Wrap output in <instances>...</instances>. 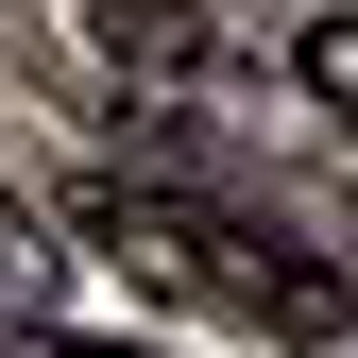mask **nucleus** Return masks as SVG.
<instances>
[{
	"mask_svg": "<svg viewBox=\"0 0 358 358\" xmlns=\"http://www.w3.org/2000/svg\"><path fill=\"white\" fill-rule=\"evenodd\" d=\"M307 85H324V103L358 120V17H307Z\"/></svg>",
	"mask_w": 358,
	"mask_h": 358,
	"instance_id": "nucleus-3",
	"label": "nucleus"
},
{
	"mask_svg": "<svg viewBox=\"0 0 358 358\" xmlns=\"http://www.w3.org/2000/svg\"><path fill=\"white\" fill-rule=\"evenodd\" d=\"M69 222H85V256H120L154 307H205V324H239V341H341L358 324V290L324 256H290L273 222H239V205H188V188L103 171V188H69Z\"/></svg>",
	"mask_w": 358,
	"mask_h": 358,
	"instance_id": "nucleus-1",
	"label": "nucleus"
},
{
	"mask_svg": "<svg viewBox=\"0 0 358 358\" xmlns=\"http://www.w3.org/2000/svg\"><path fill=\"white\" fill-rule=\"evenodd\" d=\"M85 34H103L120 69H205L222 52V0H85Z\"/></svg>",
	"mask_w": 358,
	"mask_h": 358,
	"instance_id": "nucleus-2",
	"label": "nucleus"
},
{
	"mask_svg": "<svg viewBox=\"0 0 358 358\" xmlns=\"http://www.w3.org/2000/svg\"><path fill=\"white\" fill-rule=\"evenodd\" d=\"M0 358H137V341H0Z\"/></svg>",
	"mask_w": 358,
	"mask_h": 358,
	"instance_id": "nucleus-4",
	"label": "nucleus"
}]
</instances>
